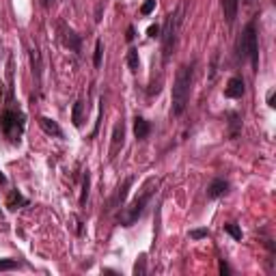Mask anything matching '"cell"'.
Masks as SVG:
<instances>
[{
  "instance_id": "obj_22",
  "label": "cell",
  "mask_w": 276,
  "mask_h": 276,
  "mask_svg": "<svg viewBox=\"0 0 276 276\" xmlns=\"http://www.w3.org/2000/svg\"><path fill=\"white\" fill-rule=\"evenodd\" d=\"M224 231L229 233L233 240H242V229H240L238 224H233V222L231 224H224Z\"/></svg>"
},
{
  "instance_id": "obj_20",
  "label": "cell",
  "mask_w": 276,
  "mask_h": 276,
  "mask_svg": "<svg viewBox=\"0 0 276 276\" xmlns=\"http://www.w3.org/2000/svg\"><path fill=\"white\" fill-rule=\"evenodd\" d=\"M102 56H104V43L97 39L95 43V54H93V65L95 67H102Z\"/></svg>"
},
{
  "instance_id": "obj_19",
  "label": "cell",
  "mask_w": 276,
  "mask_h": 276,
  "mask_svg": "<svg viewBox=\"0 0 276 276\" xmlns=\"http://www.w3.org/2000/svg\"><path fill=\"white\" fill-rule=\"evenodd\" d=\"M134 274L136 276H145V274H147V259H145V255L138 257V261L134 265Z\"/></svg>"
},
{
  "instance_id": "obj_2",
  "label": "cell",
  "mask_w": 276,
  "mask_h": 276,
  "mask_svg": "<svg viewBox=\"0 0 276 276\" xmlns=\"http://www.w3.org/2000/svg\"><path fill=\"white\" fill-rule=\"evenodd\" d=\"M181 20H183V3L177 5V9L173 11L166 18V24H164V32H162V59L164 63H168L170 54H173L175 45H177V35H179V28H181Z\"/></svg>"
},
{
  "instance_id": "obj_12",
  "label": "cell",
  "mask_w": 276,
  "mask_h": 276,
  "mask_svg": "<svg viewBox=\"0 0 276 276\" xmlns=\"http://www.w3.org/2000/svg\"><path fill=\"white\" fill-rule=\"evenodd\" d=\"M238 7H240V0H222V11H224V20L226 24L235 22V18H238Z\"/></svg>"
},
{
  "instance_id": "obj_8",
  "label": "cell",
  "mask_w": 276,
  "mask_h": 276,
  "mask_svg": "<svg viewBox=\"0 0 276 276\" xmlns=\"http://www.w3.org/2000/svg\"><path fill=\"white\" fill-rule=\"evenodd\" d=\"M123 138H125V125L123 121H117L115 129H112V145H110V158L117 156V151L123 147Z\"/></svg>"
},
{
  "instance_id": "obj_1",
  "label": "cell",
  "mask_w": 276,
  "mask_h": 276,
  "mask_svg": "<svg viewBox=\"0 0 276 276\" xmlns=\"http://www.w3.org/2000/svg\"><path fill=\"white\" fill-rule=\"evenodd\" d=\"M192 80H194V61L192 63H186L179 67L175 76V82H173V95H170V115L173 117H179L183 115L186 106L190 102V91H192Z\"/></svg>"
},
{
  "instance_id": "obj_21",
  "label": "cell",
  "mask_w": 276,
  "mask_h": 276,
  "mask_svg": "<svg viewBox=\"0 0 276 276\" xmlns=\"http://www.w3.org/2000/svg\"><path fill=\"white\" fill-rule=\"evenodd\" d=\"M20 263L15 259H0V272H9V270H18Z\"/></svg>"
},
{
  "instance_id": "obj_30",
  "label": "cell",
  "mask_w": 276,
  "mask_h": 276,
  "mask_svg": "<svg viewBox=\"0 0 276 276\" xmlns=\"http://www.w3.org/2000/svg\"><path fill=\"white\" fill-rule=\"evenodd\" d=\"M220 274L222 276H229V265H226L224 261H220Z\"/></svg>"
},
{
  "instance_id": "obj_27",
  "label": "cell",
  "mask_w": 276,
  "mask_h": 276,
  "mask_svg": "<svg viewBox=\"0 0 276 276\" xmlns=\"http://www.w3.org/2000/svg\"><path fill=\"white\" fill-rule=\"evenodd\" d=\"M160 32H162V28L158 26V24H151V26L147 28V35L149 37H160Z\"/></svg>"
},
{
  "instance_id": "obj_28",
  "label": "cell",
  "mask_w": 276,
  "mask_h": 276,
  "mask_svg": "<svg viewBox=\"0 0 276 276\" xmlns=\"http://www.w3.org/2000/svg\"><path fill=\"white\" fill-rule=\"evenodd\" d=\"M134 37H136V32H134V26H129V28H127V35H125V39H127V41H132Z\"/></svg>"
},
{
  "instance_id": "obj_4",
  "label": "cell",
  "mask_w": 276,
  "mask_h": 276,
  "mask_svg": "<svg viewBox=\"0 0 276 276\" xmlns=\"http://www.w3.org/2000/svg\"><path fill=\"white\" fill-rule=\"evenodd\" d=\"M238 52L240 56L244 59V56H248L250 63H253V69L259 71V41H257V26L255 22L246 24L244 32H242L240 41H238Z\"/></svg>"
},
{
  "instance_id": "obj_29",
  "label": "cell",
  "mask_w": 276,
  "mask_h": 276,
  "mask_svg": "<svg viewBox=\"0 0 276 276\" xmlns=\"http://www.w3.org/2000/svg\"><path fill=\"white\" fill-rule=\"evenodd\" d=\"M267 106H270V108H274V106H276V104H274V91L267 93Z\"/></svg>"
},
{
  "instance_id": "obj_18",
  "label": "cell",
  "mask_w": 276,
  "mask_h": 276,
  "mask_svg": "<svg viewBox=\"0 0 276 276\" xmlns=\"http://www.w3.org/2000/svg\"><path fill=\"white\" fill-rule=\"evenodd\" d=\"M127 67L132 69L134 74L138 71V67H141V59H138V50H136V48H132V50L127 52Z\"/></svg>"
},
{
  "instance_id": "obj_9",
  "label": "cell",
  "mask_w": 276,
  "mask_h": 276,
  "mask_svg": "<svg viewBox=\"0 0 276 276\" xmlns=\"http://www.w3.org/2000/svg\"><path fill=\"white\" fill-rule=\"evenodd\" d=\"M63 45L69 48L71 52H80V48H82V39H80V35L74 28H63Z\"/></svg>"
},
{
  "instance_id": "obj_24",
  "label": "cell",
  "mask_w": 276,
  "mask_h": 276,
  "mask_svg": "<svg viewBox=\"0 0 276 276\" xmlns=\"http://www.w3.org/2000/svg\"><path fill=\"white\" fill-rule=\"evenodd\" d=\"M153 9H156V0H145V5L141 7V13L143 15H149Z\"/></svg>"
},
{
  "instance_id": "obj_6",
  "label": "cell",
  "mask_w": 276,
  "mask_h": 276,
  "mask_svg": "<svg viewBox=\"0 0 276 276\" xmlns=\"http://www.w3.org/2000/svg\"><path fill=\"white\" fill-rule=\"evenodd\" d=\"M244 93H246V86H244V78L242 76H233L224 86V95L231 97V100H242Z\"/></svg>"
},
{
  "instance_id": "obj_14",
  "label": "cell",
  "mask_w": 276,
  "mask_h": 276,
  "mask_svg": "<svg viewBox=\"0 0 276 276\" xmlns=\"http://www.w3.org/2000/svg\"><path fill=\"white\" fill-rule=\"evenodd\" d=\"M30 63H32V74H35L37 84H41V54H39L37 48L30 50Z\"/></svg>"
},
{
  "instance_id": "obj_7",
  "label": "cell",
  "mask_w": 276,
  "mask_h": 276,
  "mask_svg": "<svg viewBox=\"0 0 276 276\" xmlns=\"http://www.w3.org/2000/svg\"><path fill=\"white\" fill-rule=\"evenodd\" d=\"M132 183H134V179H132V177H127V179L123 181V186H119L117 192H115V197L108 201V209L123 207V203H125V199H127V192H129V188H132Z\"/></svg>"
},
{
  "instance_id": "obj_3",
  "label": "cell",
  "mask_w": 276,
  "mask_h": 276,
  "mask_svg": "<svg viewBox=\"0 0 276 276\" xmlns=\"http://www.w3.org/2000/svg\"><path fill=\"white\" fill-rule=\"evenodd\" d=\"M153 183L156 181H149L147 186H145V192H141V197H136L132 203H129V207H125V209H121L119 212V224L121 226H132V224H136L138 222V218L143 216V212H145V207H147V203H149V199H151V194H153Z\"/></svg>"
},
{
  "instance_id": "obj_11",
  "label": "cell",
  "mask_w": 276,
  "mask_h": 276,
  "mask_svg": "<svg viewBox=\"0 0 276 276\" xmlns=\"http://www.w3.org/2000/svg\"><path fill=\"white\" fill-rule=\"evenodd\" d=\"M39 125H41V129H43L45 134L56 136V138H63V129H61V125L56 123L54 119H50V117H41V119H39Z\"/></svg>"
},
{
  "instance_id": "obj_31",
  "label": "cell",
  "mask_w": 276,
  "mask_h": 276,
  "mask_svg": "<svg viewBox=\"0 0 276 276\" xmlns=\"http://www.w3.org/2000/svg\"><path fill=\"white\" fill-rule=\"evenodd\" d=\"M5 183H7V177H5L3 170H0V186H5Z\"/></svg>"
},
{
  "instance_id": "obj_26",
  "label": "cell",
  "mask_w": 276,
  "mask_h": 276,
  "mask_svg": "<svg viewBox=\"0 0 276 276\" xmlns=\"http://www.w3.org/2000/svg\"><path fill=\"white\" fill-rule=\"evenodd\" d=\"M238 125H240L238 115H231V136H233V138L238 136Z\"/></svg>"
},
{
  "instance_id": "obj_32",
  "label": "cell",
  "mask_w": 276,
  "mask_h": 276,
  "mask_svg": "<svg viewBox=\"0 0 276 276\" xmlns=\"http://www.w3.org/2000/svg\"><path fill=\"white\" fill-rule=\"evenodd\" d=\"M248 3H253V0H248Z\"/></svg>"
},
{
  "instance_id": "obj_23",
  "label": "cell",
  "mask_w": 276,
  "mask_h": 276,
  "mask_svg": "<svg viewBox=\"0 0 276 276\" xmlns=\"http://www.w3.org/2000/svg\"><path fill=\"white\" fill-rule=\"evenodd\" d=\"M102 117H104V100L100 102V117H97V121H95V127H93V132H91V138H95L97 132H100V121H102Z\"/></svg>"
},
{
  "instance_id": "obj_13",
  "label": "cell",
  "mask_w": 276,
  "mask_h": 276,
  "mask_svg": "<svg viewBox=\"0 0 276 276\" xmlns=\"http://www.w3.org/2000/svg\"><path fill=\"white\" fill-rule=\"evenodd\" d=\"M149 132H151L149 121L143 119V117H136V121H134V136H136V141H145V138L149 136Z\"/></svg>"
},
{
  "instance_id": "obj_17",
  "label": "cell",
  "mask_w": 276,
  "mask_h": 276,
  "mask_svg": "<svg viewBox=\"0 0 276 276\" xmlns=\"http://www.w3.org/2000/svg\"><path fill=\"white\" fill-rule=\"evenodd\" d=\"M88 190H91V173H88V170H84V175H82V194H80V207L86 205Z\"/></svg>"
},
{
  "instance_id": "obj_5",
  "label": "cell",
  "mask_w": 276,
  "mask_h": 276,
  "mask_svg": "<svg viewBox=\"0 0 276 276\" xmlns=\"http://www.w3.org/2000/svg\"><path fill=\"white\" fill-rule=\"evenodd\" d=\"M0 127H3L7 138L20 143V136L24 134V127H26V117L20 110H3V115H0Z\"/></svg>"
},
{
  "instance_id": "obj_25",
  "label": "cell",
  "mask_w": 276,
  "mask_h": 276,
  "mask_svg": "<svg viewBox=\"0 0 276 276\" xmlns=\"http://www.w3.org/2000/svg\"><path fill=\"white\" fill-rule=\"evenodd\" d=\"M207 235H209L207 229H194V231H190V238L192 240H201V238H207Z\"/></svg>"
},
{
  "instance_id": "obj_16",
  "label": "cell",
  "mask_w": 276,
  "mask_h": 276,
  "mask_svg": "<svg viewBox=\"0 0 276 276\" xmlns=\"http://www.w3.org/2000/svg\"><path fill=\"white\" fill-rule=\"evenodd\" d=\"M82 115H84V102L78 100L74 104V110H71V123H74V127L82 125Z\"/></svg>"
},
{
  "instance_id": "obj_10",
  "label": "cell",
  "mask_w": 276,
  "mask_h": 276,
  "mask_svg": "<svg viewBox=\"0 0 276 276\" xmlns=\"http://www.w3.org/2000/svg\"><path fill=\"white\" fill-rule=\"evenodd\" d=\"M229 190V181L226 179H214L207 186V199H220L222 194H226Z\"/></svg>"
},
{
  "instance_id": "obj_15",
  "label": "cell",
  "mask_w": 276,
  "mask_h": 276,
  "mask_svg": "<svg viewBox=\"0 0 276 276\" xmlns=\"http://www.w3.org/2000/svg\"><path fill=\"white\" fill-rule=\"evenodd\" d=\"M26 205H28V199H24L18 190H13V192L9 194L7 207H11V209H20V207H26Z\"/></svg>"
}]
</instances>
